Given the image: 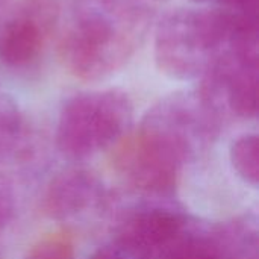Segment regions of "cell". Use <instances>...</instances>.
Instances as JSON below:
<instances>
[{"label":"cell","mask_w":259,"mask_h":259,"mask_svg":"<svg viewBox=\"0 0 259 259\" xmlns=\"http://www.w3.org/2000/svg\"><path fill=\"white\" fill-rule=\"evenodd\" d=\"M149 26L150 9L138 0H73L61 59L77 79L106 80L127 65Z\"/></svg>","instance_id":"obj_1"},{"label":"cell","mask_w":259,"mask_h":259,"mask_svg":"<svg viewBox=\"0 0 259 259\" xmlns=\"http://www.w3.org/2000/svg\"><path fill=\"white\" fill-rule=\"evenodd\" d=\"M256 24V20L223 8H176L156 24L155 64L173 80L202 79L235 35Z\"/></svg>","instance_id":"obj_2"},{"label":"cell","mask_w":259,"mask_h":259,"mask_svg":"<svg viewBox=\"0 0 259 259\" xmlns=\"http://www.w3.org/2000/svg\"><path fill=\"white\" fill-rule=\"evenodd\" d=\"M132 123L134 105L126 93H77L67 99L59 111L56 146L70 159H85L124 140Z\"/></svg>","instance_id":"obj_3"},{"label":"cell","mask_w":259,"mask_h":259,"mask_svg":"<svg viewBox=\"0 0 259 259\" xmlns=\"http://www.w3.org/2000/svg\"><path fill=\"white\" fill-rule=\"evenodd\" d=\"M222 120V112L197 88L176 91L158 100L144 114L138 131L185 164L215 140Z\"/></svg>","instance_id":"obj_4"},{"label":"cell","mask_w":259,"mask_h":259,"mask_svg":"<svg viewBox=\"0 0 259 259\" xmlns=\"http://www.w3.org/2000/svg\"><path fill=\"white\" fill-rule=\"evenodd\" d=\"M182 165L171 152L140 131L121 143L115 155V168L126 184L147 194L171 193Z\"/></svg>","instance_id":"obj_5"},{"label":"cell","mask_w":259,"mask_h":259,"mask_svg":"<svg viewBox=\"0 0 259 259\" xmlns=\"http://www.w3.org/2000/svg\"><path fill=\"white\" fill-rule=\"evenodd\" d=\"M185 217L168 206H143L120 225L112 241L132 259H156L187 229Z\"/></svg>","instance_id":"obj_6"},{"label":"cell","mask_w":259,"mask_h":259,"mask_svg":"<svg viewBox=\"0 0 259 259\" xmlns=\"http://www.w3.org/2000/svg\"><path fill=\"white\" fill-rule=\"evenodd\" d=\"M103 199L100 179L83 168H68L56 175L42 197L44 214L56 222L76 219L96 208Z\"/></svg>","instance_id":"obj_7"},{"label":"cell","mask_w":259,"mask_h":259,"mask_svg":"<svg viewBox=\"0 0 259 259\" xmlns=\"http://www.w3.org/2000/svg\"><path fill=\"white\" fill-rule=\"evenodd\" d=\"M44 44V23L33 9L0 14V62L11 68L33 64Z\"/></svg>","instance_id":"obj_8"},{"label":"cell","mask_w":259,"mask_h":259,"mask_svg":"<svg viewBox=\"0 0 259 259\" xmlns=\"http://www.w3.org/2000/svg\"><path fill=\"white\" fill-rule=\"evenodd\" d=\"M258 222L243 217L212 231L215 259H258Z\"/></svg>","instance_id":"obj_9"},{"label":"cell","mask_w":259,"mask_h":259,"mask_svg":"<svg viewBox=\"0 0 259 259\" xmlns=\"http://www.w3.org/2000/svg\"><path fill=\"white\" fill-rule=\"evenodd\" d=\"M29 146V127L15 99L0 93V161L23 156Z\"/></svg>","instance_id":"obj_10"},{"label":"cell","mask_w":259,"mask_h":259,"mask_svg":"<svg viewBox=\"0 0 259 259\" xmlns=\"http://www.w3.org/2000/svg\"><path fill=\"white\" fill-rule=\"evenodd\" d=\"M229 158L237 175L253 188L259 182V141L256 134H244L232 141Z\"/></svg>","instance_id":"obj_11"},{"label":"cell","mask_w":259,"mask_h":259,"mask_svg":"<svg viewBox=\"0 0 259 259\" xmlns=\"http://www.w3.org/2000/svg\"><path fill=\"white\" fill-rule=\"evenodd\" d=\"M24 259H74V246L67 235L52 234L33 244Z\"/></svg>","instance_id":"obj_12"},{"label":"cell","mask_w":259,"mask_h":259,"mask_svg":"<svg viewBox=\"0 0 259 259\" xmlns=\"http://www.w3.org/2000/svg\"><path fill=\"white\" fill-rule=\"evenodd\" d=\"M14 209H15V199H14V191L12 185L9 181L3 176H0V241H2V234L11 223L14 217ZM2 255V249H0Z\"/></svg>","instance_id":"obj_13"},{"label":"cell","mask_w":259,"mask_h":259,"mask_svg":"<svg viewBox=\"0 0 259 259\" xmlns=\"http://www.w3.org/2000/svg\"><path fill=\"white\" fill-rule=\"evenodd\" d=\"M90 259H132L129 255L124 253V250L121 247H118L114 241L99 247Z\"/></svg>","instance_id":"obj_14"},{"label":"cell","mask_w":259,"mask_h":259,"mask_svg":"<svg viewBox=\"0 0 259 259\" xmlns=\"http://www.w3.org/2000/svg\"><path fill=\"white\" fill-rule=\"evenodd\" d=\"M191 2H194V3H206V2H211V0H191Z\"/></svg>","instance_id":"obj_15"}]
</instances>
